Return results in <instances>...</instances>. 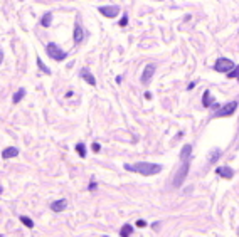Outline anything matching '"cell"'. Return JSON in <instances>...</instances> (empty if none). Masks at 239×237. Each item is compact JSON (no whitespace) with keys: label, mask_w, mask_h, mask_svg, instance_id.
Here are the masks:
<instances>
[{"label":"cell","mask_w":239,"mask_h":237,"mask_svg":"<svg viewBox=\"0 0 239 237\" xmlns=\"http://www.w3.org/2000/svg\"><path fill=\"white\" fill-rule=\"evenodd\" d=\"M74 44H81L83 39H84V30H83V25H81V22H76L74 24Z\"/></svg>","instance_id":"cell-8"},{"label":"cell","mask_w":239,"mask_h":237,"mask_svg":"<svg viewBox=\"0 0 239 237\" xmlns=\"http://www.w3.org/2000/svg\"><path fill=\"white\" fill-rule=\"evenodd\" d=\"M123 167H125V170L140 173V175H143V177L158 175L160 172H162V165H158V163H148V161H138V163H133V165L125 163Z\"/></svg>","instance_id":"cell-1"},{"label":"cell","mask_w":239,"mask_h":237,"mask_svg":"<svg viewBox=\"0 0 239 237\" xmlns=\"http://www.w3.org/2000/svg\"><path fill=\"white\" fill-rule=\"evenodd\" d=\"M190 153H192V146H190L189 143L184 145L182 146V151H180V161H187L190 158Z\"/></svg>","instance_id":"cell-13"},{"label":"cell","mask_w":239,"mask_h":237,"mask_svg":"<svg viewBox=\"0 0 239 237\" xmlns=\"http://www.w3.org/2000/svg\"><path fill=\"white\" fill-rule=\"evenodd\" d=\"M202 104H204V108H210V104H212V101H210V91H209V89H206V91H204V94H202Z\"/></svg>","instance_id":"cell-17"},{"label":"cell","mask_w":239,"mask_h":237,"mask_svg":"<svg viewBox=\"0 0 239 237\" xmlns=\"http://www.w3.org/2000/svg\"><path fill=\"white\" fill-rule=\"evenodd\" d=\"M24 96H25V89H24V88H20L19 91H17V93H15V94L12 96V103H14V104L20 103V101L24 99Z\"/></svg>","instance_id":"cell-15"},{"label":"cell","mask_w":239,"mask_h":237,"mask_svg":"<svg viewBox=\"0 0 239 237\" xmlns=\"http://www.w3.org/2000/svg\"><path fill=\"white\" fill-rule=\"evenodd\" d=\"M100 150H101L100 143H93V151H94V153H98V151H100Z\"/></svg>","instance_id":"cell-26"},{"label":"cell","mask_w":239,"mask_h":237,"mask_svg":"<svg viewBox=\"0 0 239 237\" xmlns=\"http://www.w3.org/2000/svg\"><path fill=\"white\" fill-rule=\"evenodd\" d=\"M145 225H147V222H145V220H141V219H140V220H137V227L143 229Z\"/></svg>","instance_id":"cell-25"},{"label":"cell","mask_w":239,"mask_h":237,"mask_svg":"<svg viewBox=\"0 0 239 237\" xmlns=\"http://www.w3.org/2000/svg\"><path fill=\"white\" fill-rule=\"evenodd\" d=\"M96 187H98V183H96V182H89L88 190H89V192H93V190H96Z\"/></svg>","instance_id":"cell-24"},{"label":"cell","mask_w":239,"mask_h":237,"mask_svg":"<svg viewBox=\"0 0 239 237\" xmlns=\"http://www.w3.org/2000/svg\"><path fill=\"white\" fill-rule=\"evenodd\" d=\"M126 24H128V15L123 14V17L120 19V27H126Z\"/></svg>","instance_id":"cell-23"},{"label":"cell","mask_w":239,"mask_h":237,"mask_svg":"<svg viewBox=\"0 0 239 237\" xmlns=\"http://www.w3.org/2000/svg\"><path fill=\"white\" fill-rule=\"evenodd\" d=\"M219 155H221V150L219 148H214V151L210 153V157H209V163H216V161H217V158H219Z\"/></svg>","instance_id":"cell-20"},{"label":"cell","mask_w":239,"mask_h":237,"mask_svg":"<svg viewBox=\"0 0 239 237\" xmlns=\"http://www.w3.org/2000/svg\"><path fill=\"white\" fill-rule=\"evenodd\" d=\"M238 79H239V76H238Z\"/></svg>","instance_id":"cell-31"},{"label":"cell","mask_w":239,"mask_h":237,"mask_svg":"<svg viewBox=\"0 0 239 237\" xmlns=\"http://www.w3.org/2000/svg\"><path fill=\"white\" fill-rule=\"evenodd\" d=\"M236 109H238V101L226 103L224 106H221V108L214 113V118H226V116H232Z\"/></svg>","instance_id":"cell-4"},{"label":"cell","mask_w":239,"mask_h":237,"mask_svg":"<svg viewBox=\"0 0 239 237\" xmlns=\"http://www.w3.org/2000/svg\"><path fill=\"white\" fill-rule=\"evenodd\" d=\"M76 151H78V155L81 158H86V146H84V143H78L76 145Z\"/></svg>","instance_id":"cell-19"},{"label":"cell","mask_w":239,"mask_h":237,"mask_svg":"<svg viewBox=\"0 0 239 237\" xmlns=\"http://www.w3.org/2000/svg\"><path fill=\"white\" fill-rule=\"evenodd\" d=\"M66 207H68V200H66V198L54 200V202L51 204V210H54V212H62Z\"/></svg>","instance_id":"cell-10"},{"label":"cell","mask_w":239,"mask_h":237,"mask_svg":"<svg viewBox=\"0 0 239 237\" xmlns=\"http://www.w3.org/2000/svg\"><path fill=\"white\" fill-rule=\"evenodd\" d=\"M155 71H157V64H153V62L147 64L145 69H143V74H141V84H148L153 78V74H155Z\"/></svg>","instance_id":"cell-6"},{"label":"cell","mask_w":239,"mask_h":237,"mask_svg":"<svg viewBox=\"0 0 239 237\" xmlns=\"http://www.w3.org/2000/svg\"><path fill=\"white\" fill-rule=\"evenodd\" d=\"M15 157H19V148H15V146H7V148L2 150V158L9 160V158H15Z\"/></svg>","instance_id":"cell-11"},{"label":"cell","mask_w":239,"mask_h":237,"mask_svg":"<svg viewBox=\"0 0 239 237\" xmlns=\"http://www.w3.org/2000/svg\"><path fill=\"white\" fill-rule=\"evenodd\" d=\"M133 234V227H131V224H125L123 227L120 229V237H130Z\"/></svg>","instance_id":"cell-14"},{"label":"cell","mask_w":239,"mask_h":237,"mask_svg":"<svg viewBox=\"0 0 239 237\" xmlns=\"http://www.w3.org/2000/svg\"><path fill=\"white\" fill-rule=\"evenodd\" d=\"M81 78L84 79L88 84H91V86H96V79H94V76H93V74H91L86 67H84V69H81Z\"/></svg>","instance_id":"cell-12"},{"label":"cell","mask_w":239,"mask_h":237,"mask_svg":"<svg viewBox=\"0 0 239 237\" xmlns=\"http://www.w3.org/2000/svg\"><path fill=\"white\" fill-rule=\"evenodd\" d=\"M46 52H47V56H49L51 59L57 61V62H61V61H64L66 57H68V52H66V50H62L59 46H57V44H54V42H49V44H47Z\"/></svg>","instance_id":"cell-2"},{"label":"cell","mask_w":239,"mask_h":237,"mask_svg":"<svg viewBox=\"0 0 239 237\" xmlns=\"http://www.w3.org/2000/svg\"><path fill=\"white\" fill-rule=\"evenodd\" d=\"M238 76H239V66H236L231 72H227V78L229 79H234V78H238Z\"/></svg>","instance_id":"cell-22"},{"label":"cell","mask_w":239,"mask_h":237,"mask_svg":"<svg viewBox=\"0 0 239 237\" xmlns=\"http://www.w3.org/2000/svg\"><path fill=\"white\" fill-rule=\"evenodd\" d=\"M0 193H2V187H0Z\"/></svg>","instance_id":"cell-29"},{"label":"cell","mask_w":239,"mask_h":237,"mask_svg":"<svg viewBox=\"0 0 239 237\" xmlns=\"http://www.w3.org/2000/svg\"><path fill=\"white\" fill-rule=\"evenodd\" d=\"M98 10H100L101 15H104L108 19H115L120 12V7H116V5H108V7H100Z\"/></svg>","instance_id":"cell-7"},{"label":"cell","mask_w":239,"mask_h":237,"mask_svg":"<svg viewBox=\"0 0 239 237\" xmlns=\"http://www.w3.org/2000/svg\"><path fill=\"white\" fill-rule=\"evenodd\" d=\"M2 62H3V52L0 50V64H2Z\"/></svg>","instance_id":"cell-28"},{"label":"cell","mask_w":239,"mask_h":237,"mask_svg":"<svg viewBox=\"0 0 239 237\" xmlns=\"http://www.w3.org/2000/svg\"><path fill=\"white\" fill-rule=\"evenodd\" d=\"M236 66H234V62L231 59H226V57H221L214 62V71H217V72H224V74H227L231 71L234 69Z\"/></svg>","instance_id":"cell-5"},{"label":"cell","mask_w":239,"mask_h":237,"mask_svg":"<svg viewBox=\"0 0 239 237\" xmlns=\"http://www.w3.org/2000/svg\"><path fill=\"white\" fill-rule=\"evenodd\" d=\"M103 237H108V236H103Z\"/></svg>","instance_id":"cell-30"},{"label":"cell","mask_w":239,"mask_h":237,"mask_svg":"<svg viewBox=\"0 0 239 237\" xmlns=\"http://www.w3.org/2000/svg\"><path fill=\"white\" fill-rule=\"evenodd\" d=\"M20 222H22V224H24L25 227H29V229L34 227V222H32V219L25 217V215H20Z\"/></svg>","instance_id":"cell-21"},{"label":"cell","mask_w":239,"mask_h":237,"mask_svg":"<svg viewBox=\"0 0 239 237\" xmlns=\"http://www.w3.org/2000/svg\"><path fill=\"white\" fill-rule=\"evenodd\" d=\"M36 62H37V67H39L44 74H51V69L46 66V64H44V62H42V59H40V57H37V61H36Z\"/></svg>","instance_id":"cell-18"},{"label":"cell","mask_w":239,"mask_h":237,"mask_svg":"<svg viewBox=\"0 0 239 237\" xmlns=\"http://www.w3.org/2000/svg\"><path fill=\"white\" fill-rule=\"evenodd\" d=\"M152 227H153V230H157V229L160 227V225H158V222H153V225H152Z\"/></svg>","instance_id":"cell-27"},{"label":"cell","mask_w":239,"mask_h":237,"mask_svg":"<svg viewBox=\"0 0 239 237\" xmlns=\"http://www.w3.org/2000/svg\"><path fill=\"white\" fill-rule=\"evenodd\" d=\"M189 160L187 161H182V165H180V168L177 170V173H175V177H173V180H172V183H173V187L175 188H180L182 187V183L185 182V178H187V175H189Z\"/></svg>","instance_id":"cell-3"},{"label":"cell","mask_w":239,"mask_h":237,"mask_svg":"<svg viewBox=\"0 0 239 237\" xmlns=\"http://www.w3.org/2000/svg\"><path fill=\"white\" fill-rule=\"evenodd\" d=\"M216 173H217L221 178H226V180H231V178L234 177V172H232V168H229V167L216 168Z\"/></svg>","instance_id":"cell-9"},{"label":"cell","mask_w":239,"mask_h":237,"mask_svg":"<svg viewBox=\"0 0 239 237\" xmlns=\"http://www.w3.org/2000/svg\"><path fill=\"white\" fill-rule=\"evenodd\" d=\"M51 22H52V14H51V12H46V14L42 15V19H40V25H42V27H49Z\"/></svg>","instance_id":"cell-16"}]
</instances>
